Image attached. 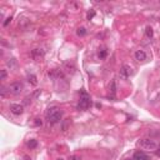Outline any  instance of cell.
Returning a JSON list of instances; mask_svg holds the SVG:
<instances>
[{
    "label": "cell",
    "instance_id": "6da1fadb",
    "mask_svg": "<svg viewBox=\"0 0 160 160\" xmlns=\"http://www.w3.org/2000/svg\"><path fill=\"white\" fill-rule=\"evenodd\" d=\"M45 116H46V120L49 124H56V123H59L61 120V118H63V111H61V109H59L58 106H52L46 110Z\"/></svg>",
    "mask_w": 160,
    "mask_h": 160
},
{
    "label": "cell",
    "instance_id": "7a4b0ae2",
    "mask_svg": "<svg viewBox=\"0 0 160 160\" xmlns=\"http://www.w3.org/2000/svg\"><path fill=\"white\" fill-rule=\"evenodd\" d=\"M90 105H91L90 96L85 93V91H81L80 100H79V104H78V109H79V110H86V109L90 108Z\"/></svg>",
    "mask_w": 160,
    "mask_h": 160
},
{
    "label": "cell",
    "instance_id": "3957f363",
    "mask_svg": "<svg viewBox=\"0 0 160 160\" xmlns=\"http://www.w3.org/2000/svg\"><path fill=\"white\" fill-rule=\"evenodd\" d=\"M139 145L145 150H156V148H158V144L153 139H141L139 141Z\"/></svg>",
    "mask_w": 160,
    "mask_h": 160
},
{
    "label": "cell",
    "instance_id": "277c9868",
    "mask_svg": "<svg viewBox=\"0 0 160 160\" xmlns=\"http://www.w3.org/2000/svg\"><path fill=\"white\" fill-rule=\"evenodd\" d=\"M23 90H24V85L20 83V81H16V83L10 84V86H9V93L14 94V95H19Z\"/></svg>",
    "mask_w": 160,
    "mask_h": 160
},
{
    "label": "cell",
    "instance_id": "5b68a950",
    "mask_svg": "<svg viewBox=\"0 0 160 160\" xmlns=\"http://www.w3.org/2000/svg\"><path fill=\"white\" fill-rule=\"evenodd\" d=\"M133 74V69L129 65H123L120 69V78L121 79H128Z\"/></svg>",
    "mask_w": 160,
    "mask_h": 160
},
{
    "label": "cell",
    "instance_id": "8992f818",
    "mask_svg": "<svg viewBox=\"0 0 160 160\" xmlns=\"http://www.w3.org/2000/svg\"><path fill=\"white\" fill-rule=\"evenodd\" d=\"M10 111L14 115H21L24 113V108L20 104H11L10 105Z\"/></svg>",
    "mask_w": 160,
    "mask_h": 160
},
{
    "label": "cell",
    "instance_id": "52a82bcc",
    "mask_svg": "<svg viewBox=\"0 0 160 160\" xmlns=\"http://www.w3.org/2000/svg\"><path fill=\"white\" fill-rule=\"evenodd\" d=\"M31 56L35 61H40L44 58V50L43 49H34L31 52Z\"/></svg>",
    "mask_w": 160,
    "mask_h": 160
},
{
    "label": "cell",
    "instance_id": "ba28073f",
    "mask_svg": "<svg viewBox=\"0 0 160 160\" xmlns=\"http://www.w3.org/2000/svg\"><path fill=\"white\" fill-rule=\"evenodd\" d=\"M133 159L134 160H151L150 156L145 154L144 151H135L134 155H133Z\"/></svg>",
    "mask_w": 160,
    "mask_h": 160
},
{
    "label": "cell",
    "instance_id": "9c48e42d",
    "mask_svg": "<svg viewBox=\"0 0 160 160\" xmlns=\"http://www.w3.org/2000/svg\"><path fill=\"white\" fill-rule=\"evenodd\" d=\"M134 56L138 61H145L146 60V54H145L144 50H137L135 54H134Z\"/></svg>",
    "mask_w": 160,
    "mask_h": 160
},
{
    "label": "cell",
    "instance_id": "30bf717a",
    "mask_svg": "<svg viewBox=\"0 0 160 160\" xmlns=\"http://www.w3.org/2000/svg\"><path fill=\"white\" fill-rule=\"evenodd\" d=\"M28 81L31 85H36V84H38V79H36V76L34 75V74H30V75L28 76Z\"/></svg>",
    "mask_w": 160,
    "mask_h": 160
},
{
    "label": "cell",
    "instance_id": "8fae6325",
    "mask_svg": "<svg viewBox=\"0 0 160 160\" xmlns=\"http://www.w3.org/2000/svg\"><path fill=\"white\" fill-rule=\"evenodd\" d=\"M109 90L111 91V94H113V95H115V93H116V81H115V80L111 81L110 86H109Z\"/></svg>",
    "mask_w": 160,
    "mask_h": 160
},
{
    "label": "cell",
    "instance_id": "7c38bea8",
    "mask_svg": "<svg viewBox=\"0 0 160 160\" xmlns=\"http://www.w3.org/2000/svg\"><path fill=\"white\" fill-rule=\"evenodd\" d=\"M26 145H28L30 149H34V148H36V145H38V141H36L35 139H30V140L26 143Z\"/></svg>",
    "mask_w": 160,
    "mask_h": 160
},
{
    "label": "cell",
    "instance_id": "4fadbf2b",
    "mask_svg": "<svg viewBox=\"0 0 160 160\" xmlns=\"http://www.w3.org/2000/svg\"><path fill=\"white\" fill-rule=\"evenodd\" d=\"M145 34H146V36H148V38H153V35H154V31H153V28H151V26H146Z\"/></svg>",
    "mask_w": 160,
    "mask_h": 160
},
{
    "label": "cell",
    "instance_id": "5bb4252c",
    "mask_svg": "<svg viewBox=\"0 0 160 160\" xmlns=\"http://www.w3.org/2000/svg\"><path fill=\"white\" fill-rule=\"evenodd\" d=\"M6 65L8 66H10V69H13L15 65H16V61H15V59L13 58V59H9L8 61H6Z\"/></svg>",
    "mask_w": 160,
    "mask_h": 160
},
{
    "label": "cell",
    "instance_id": "9a60e30c",
    "mask_svg": "<svg viewBox=\"0 0 160 160\" xmlns=\"http://www.w3.org/2000/svg\"><path fill=\"white\" fill-rule=\"evenodd\" d=\"M106 54H108V52H106V50H105V49H103V50H101V52H99V54H98V56H99L100 59H104V58L106 56Z\"/></svg>",
    "mask_w": 160,
    "mask_h": 160
},
{
    "label": "cell",
    "instance_id": "2e32d148",
    "mask_svg": "<svg viewBox=\"0 0 160 160\" xmlns=\"http://www.w3.org/2000/svg\"><path fill=\"white\" fill-rule=\"evenodd\" d=\"M76 33H78V35H79V36H83V35L86 34V30H85V28H79Z\"/></svg>",
    "mask_w": 160,
    "mask_h": 160
},
{
    "label": "cell",
    "instance_id": "e0dca14e",
    "mask_svg": "<svg viewBox=\"0 0 160 160\" xmlns=\"http://www.w3.org/2000/svg\"><path fill=\"white\" fill-rule=\"evenodd\" d=\"M6 78V70H1V76H0V80H5Z\"/></svg>",
    "mask_w": 160,
    "mask_h": 160
},
{
    "label": "cell",
    "instance_id": "ac0fdd59",
    "mask_svg": "<svg viewBox=\"0 0 160 160\" xmlns=\"http://www.w3.org/2000/svg\"><path fill=\"white\" fill-rule=\"evenodd\" d=\"M95 15V11H94V10H91V11H89V13H88V19H91V18H93V16Z\"/></svg>",
    "mask_w": 160,
    "mask_h": 160
},
{
    "label": "cell",
    "instance_id": "d6986e66",
    "mask_svg": "<svg viewBox=\"0 0 160 160\" xmlns=\"http://www.w3.org/2000/svg\"><path fill=\"white\" fill-rule=\"evenodd\" d=\"M69 160H80V158L79 156H76V155H71L69 158Z\"/></svg>",
    "mask_w": 160,
    "mask_h": 160
},
{
    "label": "cell",
    "instance_id": "ffe728a7",
    "mask_svg": "<svg viewBox=\"0 0 160 160\" xmlns=\"http://www.w3.org/2000/svg\"><path fill=\"white\" fill-rule=\"evenodd\" d=\"M10 21H11V18H8V19H6L5 21H4V24H3V25H4V26H8V24H9Z\"/></svg>",
    "mask_w": 160,
    "mask_h": 160
},
{
    "label": "cell",
    "instance_id": "44dd1931",
    "mask_svg": "<svg viewBox=\"0 0 160 160\" xmlns=\"http://www.w3.org/2000/svg\"><path fill=\"white\" fill-rule=\"evenodd\" d=\"M155 154L160 158V145H158V148H156V150H155Z\"/></svg>",
    "mask_w": 160,
    "mask_h": 160
},
{
    "label": "cell",
    "instance_id": "7402d4cb",
    "mask_svg": "<svg viewBox=\"0 0 160 160\" xmlns=\"http://www.w3.org/2000/svg\"><path fill=\"white\" fill-rule=\"evenodd\" d=\"M23 159H24V160H31V158H30L29 155H24V156H23Z\"/></svg>",
    "mask_w": 160,
    "mask_h": 160
},
{
    "label": "cell",
    "instance_id": "603a6c76",
    "mask_svg": "<svg viewBox=\"0 0 160 160\" xmlns=\"http://www.w3.org/2000/svg\"><path fill=\"white\" fill-rule=\"evenodd\" d=\"M35 125H42V120L39 121V119H36V121H35Z\"/></svg>",
    "mask_w": 160,
    "mask_h": 160
},
{
    "label": "cell",
    "instance_id": "cb8c5ba5",
    "mask_svg": "<svg viewBox=\"0 0 160 160\" xmlns=\"http://www.w3.org/2000/svg\"><path fill=\"white\" fill-rule=\"evenodd\" d=\"M128 160H134V159H133V158H131V159H128Z\"/></svg>",
    "mask_w": 160,
    "mask_h": 160
}]
</instances>
